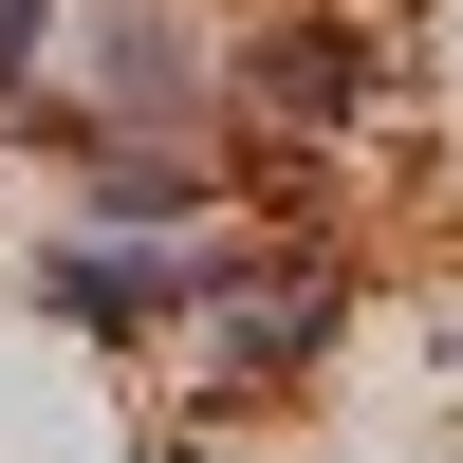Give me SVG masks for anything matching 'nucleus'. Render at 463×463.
<instances>
[{
	"label": "nucleus",
	"mask_w": 463,
	"mask_h": 463,
	"mask_svg": "<svg viewBox=\"0 0 463 463\" xmlns=\"http://www.w3.org/2000/svg\"><path fill=\"white\" fill-rule=\"evenodd\" d=\"M185 390L148 408V445H260V427H297V408H334L353 390V353H371V260L353 241H279V222H185Z\"/></svg>",
	"instance_id": "f257e3e1"
},
{
	"label": "nucleus",
	"mask_w": 463,
	"mask_h": 463,
	"mask_svg": "<svg viewBox=\"0 0 463 463\" xmlns=\"http://www.w3.org/2000/svg\"><path fill=\"white\" fill-rule=\"evenodd\" d=\"M222 111L316 130V148H371V130L408 111V37H390V0H241V19H222Z\"/></svg>",
	"instance_id": "f03ea898"
},
{
	"label": "nucleus",
	"mask_w": 463,
	"mask_h": 463,
	"mask_svg": "<svg viewBox=\"0 0 463 463\" xmlns=\"http://www.w3.org/2000/svg\"><path fill=\"white\" fill-rule=\"evenodd\" d=\"M56 93L93 130H204L222 111V0H74L56 19Z\"/></svg>",
	"instance_id": "7ed1b4c3"
},
{
	"label": "nucleus",
	"mask_w": 463,
	"mask_h": 463,
	"mask_svg": "<svg viewBox=\"0 0 463 463\" xmlns=\"http://www.w3.org/2000/svg\"><path fill=\"white\" fill-rule=\"evenodd\" d=\"M19 316H37V334H74L93 371H148V353H167V316H185V241L37 222V241H19Z\"/></svg>",
	"instance_id": "20e7f679"
},
{
	"label": "nucleus",
	"mask_w": 463,
	"mask_h": 463,
	"mask_svg": "<svg viewBox=\"0 0 463 463\" xmlns=\"http://www.w3.org/2000/svg\"><path fill=\"white\" fill-rule=\"evenodd\" d=\"M371 334H408V353L445 371V408H463V279H427V297H408V316H371Z\"/></svg>",
	"instance_id": "39448f33"
}]
</instances>
